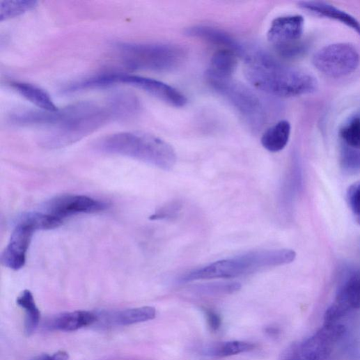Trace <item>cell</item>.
I'll list each match as a JSON object with an SVG mask.
<instances>
[{
	"label": "cell",
	"instance_id": "obj_1",
	"mask_svg": "<svg viewBox=\"0 0 360 360\" xmlns=\"http://www.w3.org/2000/svg\"><path fill=\"white\" fill-rule=\"evenodd\" d=\"M243 58L246 78L264 93L292 97L314 93L318 88L311 73L287 65L263 49L246 47Z\"/></svg>",
	"mask_w": 360,
	"mask_h": 360
},
{
	"label": "cell",
	"instance_id": "obj_2",
	"mask_svg": "<svg viewBox=\"0 0 360 360\" xmlns=\"http://www.w3.org/2000/svg\"><path fill=\"white\" fill-rule=\"evenodd\" d=\"M111 119L115 118L108 102L100 106L84 102L58 109L53 124L41 139V146L54 150L73 145Z\"/></svg>",
	"mask_w": 360,
	"mask_h": 360
},
{
	"label": "cell",
	"instance_id": "obj_3",
	"mask_svg": "<svg viewBox=\"0 0 360 360\" xmlns=\"http://www.w3.org/2000/svg\"><path fill=\"white\" fill-rule=\"evenodd\" d=\"M96 148L105 154L133 159L164 171H171L177 162L176 153L169 143L142 132H121L103 137Z\"/></svg>",
	"mask_w": 360,
	"mask_h": 360
},
{
	"label": "cell",
	"instance_id": "obj_4",
	"mask_svg": "<svg viewBox=\"0 0 360 360\" xmlns=\"http://www.w3.org/2000/svg\"><path fill=\"white\" fill-rule=\"evenodd\" d=\"M297 253L292 249L251 251L239 256L214 262L186 274L180 281L190 282L210 279H231L259 270L293 263Z\"/></svg>",
	"mask_w": 360,
	"mask_h": 360
},
{
	"label": "cell",
	"instance_id": "obj_5",
	"mask_svg": "<svg viewBox=\"0 0 360 360\" xmlns=\"http://www.w3.org/2000/svg\"><path fill=\"white\" fill-rule=\"evenodd\" d=\"M121 63L132 70L167 72L177 68L185 56L181 48L162 43H118L116 46Z\"/></svg>",
	"mask_w": 360,
	"mask_h": 360
},
{
	"label": "cell",
	"instance_id": "obj_6",
	"mask_svg": "<svg viewBox=\"0 0 360 360\" xmlns=\"http://www.w3.org/2000/svg\"><path fill=\"white\" fill-rule=\"evenodd\" d=\"M207 83L226 99L253 130L263 127L267 117L265 102L254 91L233 78L221 79L205 75Z\"/></svg>",
	"mask_w": 360,
	"mask_h": 360
},
{
	"label": "cell",
	"instance_id": "obj_7",
	"mask_svg": "<svg viewBox=\"0 0 360 360\" xmlns=\"http://www.w3.org/2000/svg\"><path fill=\"white\" fill-rule=\"evenodd\" d=\"M116 84H125L138 88L177 108L184 107L187 103L186 97L178 90L152 79L124 74H108L95 77L92 80L94 88Z\"/></svg>",
	"mask_w": 360,
	"mask_h": 360
},
{
	"label": "cell",
	"instance_id": "obj_8",
	"mask_svg": "<svg viewBox=\"0 0 360 360\" xmlns=\"http://www.w3.org/2000/svg\"><path fill=\"white\" fill-rule=\"evenodd\" d=\"M313 63L325 76L342 78L356 70L359 64V54L350 43H334L319 49L313 56Z\"/></svg>",
	"mask_w": 360,
	"mask_h": 360
},
{
	"label": "cell",
	"instance_id": "obj_9",
	"mask_svg": "<svg viewBox=\"0 0 360 360\" xmlns=\"http://www.w3.org/2000/svg\"><path fill=\"white\" fill-rule=\"evenodd\" d=\"M345 331L343 325L324 324L313 336L293 346L285 360H327Z\"/></svg>",
	"mask_w": 360,
	"mask_h": 360
},
{
	"label": "cell",
	"instance_id": "obj_10",
	"mask_svg": "<svg viewBox=\"0 0 360 360\" xmlns=\"http://www.w3.org/2000/svg\"><path fill=\"white\" fill-rule=\"evenodd\" d=\"M108 207V203L87 196L63 194L48 201L45 212L63 220L78 214L101 212Z\"/></svg>",
	"mask_w": 360,
	"mask_h": 360
},
{
	"label": "cell",
	"instance_id": "obj_11",
	"mask_svg": "<svg viewBox=\"0 0 360 360\" xmlns=\"http://www.w3.org/2000/svg\"><path fill=\"white\" fill-rule=\"evenodd\" d=\"M360 309V272L351 274L341 285L335 302L326 311L324 324L336 322L354 310Z\"/></svg>",
	"mask_w": 360,
	"mask_h": 360
},
{
	"label": "cell",
	"instance_id": "obj_12",
	"mask_svg": "<svg viewBox=\"0 0 360 360\" xmlns=\"http://www.w3.org/2000/svg\"><path fill=\"white\" fill-rule=\"evenodd\" d=\"M305 20L302 15H288L275 19L267 32V39L276 50L302 41Z\"/></svg>",
	"mask_w": 360,
	"mask_h": 360
},
{
	"label": "cell",
	"instance_id": "obj_13",
	"mask_svg": "<svg viewBox=\"0 0 360 360\" xmlns=\"http://www.w3.org/2000/svg\"><path fill=\"white\" fill-rule=\"evenodd\" d=\"M36 230L31 226L18 222L10 243L3 253L2 264L11 269L17 271L26 264V255Z\"/></svg>",
	"mask_w": 360,
	"mask_h": 360
},
{
	"label": "cell",
	"instance_id": "obj_14",
	"mask_svg": "<svg viewBox=\"0 0 360 360\" xmlns=\"http://www.w3.org/2000/svg\"><path fill=\"white\" fill-rule=\"evenodd\" d=\"M188 36L203 39L214 45L223 46L224 49L235 52L243 58L246 47L241 44L226 31L208 26H196L187 29Z\"/></svg>",
	"mask_w": 360,
	"mask_h": 360
},
{
	"label": "cell",
	"instance_id": "obj_15",
	"mask_svg": "<svg viewBox=\"0 0 360 360\" xmlns=\"http://www.w3.org/2000/svg\"><path fill=\"white\" fill-rule=\"evenodd\" d=\"M299 8L320 17L338 22L360 36V22L350 14L324 2L307 1L299 3Z\"/></svg>",
	"mask_w": 360,
	"mask_h": 360
},
{
	"label": "cell",
	"instance_id": "obj_16",
	"mask_svg": "<svg viewBox=\"0 0 360 360\" xmlns=\"http://www.w3.org/2000/svg\"><path fill=\"white\" fill-rule=\"evenodd\" d=\"M238 55L233 51L223 49L215 52L205 75L216 78H233L238 65Z\"/></svg>",
	"mask_w": 360,
	"mask_h": 360
},
{
	"label": "cell",
	"instance_id": "obj_17",
	"mask_svg": "<svg viewBox=\"0 0 360 360\" xmlns=\"http://www.w3.org/2000/svg\"><path fill=\"white\" fill-rule=\"evenodd\" d=\"M292 126L287 120H281L269 127L263 134L261 143L267 151L273 153L282 151L290 141Z\"/></svg>",
	"mask_w": 360,
	"mask_h": 360
},
{
	"label": "cell",
	"instance_id": "obj_18",
	"mask_svg": "<svg viewBox=\"0 0 360 360\" xmlns=\"http://www.w3.org/2000/svg\"><path fill=\"white\" fill-rule=\"evenodd\" d=\"M97 320V317L88 311H75L56 316L51 321L50 329L62 331H75L91 326Z\"/></svg>",
	"mask_w": 360,
	"mask_h": 360
},
{
	"label": "cell",
	"instance_id": "obj_19",
	"mask_svg": "<svg viewBox=\"0 0 360 360\" xmlns=\"http://www.w3.org/2000/svg\"><path fill=\"white\" fill-rule=\"evenodd\" d=\"M11 88L26 100L47 111H56L57 107L49 95L40 88L32 84L22 82H13Z\"/></svg>",
	"mask_w": 360,
	"mask_h": 360
},
{
	"label": "cell",
	"instance_id": "obj_20",
	"mask_svg": "<svg viewBox=\"0 0 360 360\" xmlns=\"http://www.w3.org/2000/svg\"><path fill=\"white\" fill-rule=\"evenodd\" d=\"M18 306L26 311L25 334L31 336L38 329L40 320V312L34 297L29 290L24 291L17 300Z\"/></svg>",
	"mask_w": 360,
	"mask_h": 360
},
{
	"label": "cell",
	"instance_id": "obj_21",
	"mask_svg": "<svg viewBox=\"0 0 360 360\" xmlns=\"http://www.w3.org/2000/svg\"><path fill=\"white\" fill-rule=\"evenodd\" d=\"M255 347L251 343L232 341L210 345L204 349V352L212 357H227L252 351Z\"/></svg>",
	"mask_w": 360,
	"mask_h": 360
},
{
	"label": "cell",
	"instance_id": "obj_22",
	"mask_svg": "<svg viewBox=\"0 0 360 360\" xmlns=\"http://www.w3.org/2000/svg\"><path fill=\"white\" fill-rule=\"evenodd\" d=\"M18 222L27 224L38 230H49L60 227L63 220L47 212H31L23 214Z\"/></svg>",
	"mask_w": 360,
	"mask_h": 360
},
{
	"label": "cell",
	"instance_id": "obj_23",
	"mask_svg": "<svg viewBox=\"0 0 360 360\" xmlns=\"http://www.w3.org/2000/svg\"><path fill=\"white\" fill-rule=\"evenodd\" d=\"M156 315L155 308L141 307L120 312L115 317V322L119 325L127 326L152 320Z\"/></svg>",
	"mask_w": 360,
	"mask_h": 360
},
{
	"label": "cell",
	"instance_id": "obj_24",
	"mask_svg": "<svg viewBox=\"0 0 360 360\" xmlns=\"http://www.w3.org/2000/svg\"><path fill=\"white\" fill-rule=\"evenodd\" d=\"M238 282H213L194 285L192 292L203 296H219L233 295L241 290Z\"/></svg>",
	"mask_w": 360,
	"mask_h": 360
},
{
	"label": "cell",
	"instance_id": "obj_25",
	"mask_svg": "<svg viewBox=\"0 0 360 360\" xmlns=\"http://www.w3.org/2000/svg\"><path fill=\"white\" fill-rule=\"evenodd\" d=\"M38 6L36 1L28 0H6L0 2V20L8 21L20 17L34 10Z\"/></svg>",
	"mask_w": 360,
	"mask_h": 360
},
{
	"label": "cell",
	"instance_id": "obj_26",
	"mask_svg": "<svg viewBox=\"0 0 360 360\" xmlns=\"http://www.w3.org/2000/svg\"><path fill=\"white\" fill-rule=\"evenodd\" d=\"M340 136L344 145L360 150V117L350 118L340 130Z\"/></svg>",
	"mask_w": 360,
	"mask_h": 360
},
{
	"label": "cell",
	"instance_id": "obj_27",
	"mask_svg": "<svg viewBox=\"0 0 360 360\" xmlns=\"http://www.w3.org/2000/svg\"><path fill=\"white\" fill-rule=\"evenodd\" d=\"M341 164L346 171H360V150L350 148L343 143L341 151Z\"/></svg>",
	"mask_w": 360,
	"mask_h": 360
},
{
	"label": "cell",
	"instance_id": "obj_28",
	"mask_svg": "<svg viewBox=\"0 0 360 360\" xmlns=\"http://www.w3.org/2000/svg\"><path fill=\"white\" fill-rule=\"evenodd\" d=\"M347 200L357 218L360 217V180L349 187L347 191Z\"/></svg>",
	"mask_w": 360,
	"mask_h": 360
},
{
	"label": "cell",
	"instance_id": "obj_29",
	"mask_svg": "<svg viewBox=\"0 0 360 360\" xmlns=\"http://www.w3.org/2000/svg\"><path fill=\"white\" fill-rule=\"evenodd\" d=\"M178 203H171L164 206L151 216V220H163L173 218L175 213L180 210Z\"/></svg>",
	"mask_w": 360,
	"mask_h": 360
},
{
	"label": "cell",
	"instance_id": "obj_30",
	"mask_svg": "<svg viewBox=\"0 0 360 360\" xmlns=\"http://www.w3.org/2000/svg\"><path fill=\"white\" fill-rule=\"evenodd\" d=\"M204 313L210 329L212 331H219L222 325L221 317L210 309H204Z\"/></svg>",
	"mask_w": 360,
	"mask_h": 360
},
{
	"label": "cell",
	"instance_id": "obj_31",
	"mask_svg": "<svg viewBox=\"0 0 360 360\" xmlns=\"http://www.w3.org/2000/svg\"><path fill=\"white\" fill-rule=\"evenodd\" d=\"M68 353L65 351L60 350L52 356L48 354H42L34 360H68Z\"/></svg>",
	"mask_w": 360,
	"mask_h": 360
},
{
	"label": "cell",
	"instance_id": "obj_32",
	"mask_svg": "<svg viewBox=\"0 0 360 360\" xmlns=\"http://www.w3.org/2000/svg\"><path fill=\"white\" fill-rule=\"evenodd\" d=\"M265 332L269 336H275L279 334V331L276 328L274 327H268L266 329Z\"/></svg>",
	"mask_w": 360,
	"mask_h": 360
},
{
	"label": "cell",
	"instance_id": "obj_33",
	"mask_svg": "<svg viewBox=\"0 0 360 360\" xmlns=\"http://www.w3.org/2000/svg\"><path fill=\"white\" fill-rule=\"evenodd\" d=\"M357 221L358 224L360 226V217L357 218Z\"/></svg>",
	"mask_w": 360,
	"mask_h": 360
},
{
	"label": "cell",
	"instance_id": "obj_34",
	"mask_svg": "<svg viewBox=\"0 0 360 360\" xmlns=\"http://www.w3.org/2000/svg\"><path fill=\"white\" fill-rule=\"evenodd\" d=\"M359 117H360V116H359Z\"/></svg>",
	"mask_w": 360,
	"mask_h": 360
}]
</instances>
